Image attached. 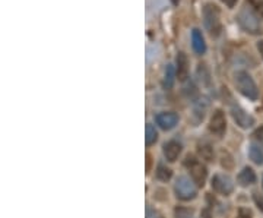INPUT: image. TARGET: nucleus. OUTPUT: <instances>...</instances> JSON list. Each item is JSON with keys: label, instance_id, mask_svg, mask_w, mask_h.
<instances>
[{"label": "nucleus", "instance_id": "f257e3e1", "mask_svg": "<svg viewBox=\"0 0 263 218\" xmlns=\"http://www.w3.org/2000/svg\"><path fill=\"white\" fill-rule=\"evenodd\" d=\"M203 24L209 31V34L212 37H218L222 31V24H221V11L217 5L214 3H206L203 6Z\"/></svg>", "mask_w": 263, "mask_h": 218}, {"label": "nucleus", "instance_id": "f03ea898", "mask_svg": "<svg viewBox=\"0 0 263 218\" xmlns=\"http://www.w3.org/2000/svg\"><path fill=\"white\" fill-rule=\"evenodd\" d=\"M234 85H236L237 91L244 96L249 100H257L259 97V90L256 86V82L253 81V78L250 76L246 70H238L234 73Z\"/></svg>", "mask_w": 263, "mask_h": 218}, {"label": "nucleus", "instance_id": "7ed1b4c3", "mask_svg": "<svg viewBox=\"0 0 263 218\" xmlns=\"http://www.w3.org/2000/svg\"><path fill=\"white\" fill-rule=\"evenodd\" d=\"M184 167L189 170L190 178L193 180V183H196V186L203 188V185L206 182V178H208L206 165L200 163L194 155H187L186 160H184Z\"/></svg>", "mask_w": 263, "mask_h": 218}, {"label": "nucleus", "instance_id": "20e7f679", "mask_svg": "<svg viewBox=\"0 0 263 218\" xmlns=\"http://www.w3.org/2000/svg\"><path fill=\"white\" fill-rule=\"evenodd\" d=\"M237 22L246 32L250 34H260L262 28L260 22L257 19V15L254 14L250 8H243L237 15Z\"/></svg>", "mask_w": 263, "mask_h": 218}, {"label": "nucleus", "instance_id": "39448f33", "mask_svg": "<svg viewBox=\"0 0 263 218\" xmlns=\"http://www.w3.org/2000/svg\"><path fill=\"white\" fill-rule=\"evenodd\" d=\"M174 192H176V196L180 199V201H192L196 198L197 192L193 185V180L180 176V178L176 180V185H174Z\"/></svg>", "mask_w": 263, "mask_h": 218}, {"label": "nucleus", "instance_id": "423d86ee", "mask_svg": "<svg viewBox=\"0 0 263 218\" xmlns=\"http://www.w3.org/2000/svg\"><path fill=\"white\" fill-rule=\"evenodd\" d=\"M227 130V119H225V113L222 110L217 109L212 116H211V120H209V132L214 134L215 137L221 138L224 137Z\"/></svg>", "mask_w": 263, "mask_h": 218}, {"label": "nucleus", "instance_id": "0eeeda50", "mask_svg": "<svg viewBox=\"0 0 263 218\" xmlns=\"http://www.w3.org/2000/svg\"><path fill=\"white\" fill-rule=\"evenodd\" d=\"M211 185H212V189H214V191L217 192V193H220V195H224V196L231 195L233 191H234V183H233V180H231V178L225 176V175H215V176L212 178Z\"/></svg>", "mask_w": 263, "mask_h": 218}, {"label": "nucleus", "instance_id": "6e6552de", "mask_svg": "<svg viewBox=\"0 0 263 218\" xmlns=\"http://www.w3.org/2000/svg\"><path fill=\"white\" fill-rule=\"evenodd\" d=\"M231 116L234 119V122L241 127V129H249L254 124V119L253 116H250L249 113L244 109H241L238 104H233L231 103Z\"/></svg>", "mask_w": 263, "mask_h": 218}, {"label": "nucleus", "instance_id": "1a4fd4ad", "mask_svg": "<svg viewBox=\"0 0 263 218\" xmlns=\"http://www.w3.org/2000/svg\"><path fill=\"white\" fill-rule=\"evenodd\" d=\"M179 123V114L173 113V111H164L156 114V124L164 129V130H171L177 126Z\"/></svg>", "mask_w": 263, "mask_h": 218}, {"label": "nucleus", "instance_id": "9d476101", "mask_svg": "<svg viewBox=\"0 0 263 218\" xmlns=\"http://www.w3.org/2000/svg\"><path fill=\"white\" fill-rule=\"evenodd\" d=\"M163 154H164L167 161L174 163L180 157L181 144L179 141H174V139L173 141H168V142L164 144V147H163Z\"/></svg>", "mask_w": 263, "mask_h": 218}, {"label": "nucleus", "instance_id": "9b49d317", "mask_svg": "<svg viewBox=\"0 0 263 218\" xmlns=\"http://www.w3.org/2000/svg\"><path fill=\"white\" fill-rule=\"evenodd\" d=\"M176 75L179 81H186L189 76V59L184 52H179L176 57Z\"/></svg>", "mask_w": 263, "mask_h": 218}, {"label": "nucleus", "instance_id": "f8f14e48", "mask_svg": "<svg viewBox=\"0 0 263 218\" xmlns=\"http://www.w3.org/2000/svg\"><path fill=\"white\" fill-rule=\"evenodd\" d=\"M192 47L196 55H205V52H206V42L203 38V34L197 28H194L192 31Z\"/></svg>", "mask_w": 263, "mask_h": 218}, {"label": "nucleus", "instance_id": "ddd939ff", "mask_svg": "<svg viewBox=\"0 0 263 218\" xmlns=\"http://www.w3.org/2000/svg\"><path fill=\"white\" fill-rule=\"evenodd\" d=\"M237 182H238L240 186H244V188H246V186H250V185H253V183L256 182V173L253 171V168L244 167V168L238 173Z\"/></svg>", "mask_w": 263, "mask_h": 218}, {"label": "nucleus", "instance_id": "4468645a", "mask_svg": "<svg viewBox=\"0 0 263 218\" xmlns=\"http://www.w3.org/2000/svg\"><path fill=\"white\" fill-rule=\"evenodd\" d=\"M197 154H199V157L202 160H206V161H212L214 160V155H215L214 147L209 142H206V141H202V142L197 144Z\"/></svg>", "mask_w": 263, "mask_h": 218}, {"label": "nucleus", "instance_id": "2eb2a0df", "mask_svg": "<svg viewBox=\"0 0 263 218\" xmlns=\"http://www.w3.org/2000/svg\"><path fill=\"white\" fill-rule=\"evenodd\" d=\"M177 75H176V69L173 65H167L166 70H164V78H163V86L164 90H171L174 81H176Z\"/></svg>", "mask_w": 263, "mask_h": 218}, {"label": "nucleus", "instance_id": "dca6fc26", "mask_svg": "<svg viewBox=\"0 0 263 218\" xmlns=\"http://www.w3.org/2000/svg\"><path fill=\"white\" fill-rule=\"evenodd\" d=\"M249 157L254 164H257V165H262L263 164V151L259 145H256V144H251L250 145Z\"/></svg>", "mask_w": 263, "mask_h": 218}, {"label": "nucleus", "instance_id": "f3484780", "mask_svg": "<svg viewBox=\"0 0 263 218\" xmlns=\"http://www.w3.org/2000/svg\"><path fill=\"white\" fill-rule=\"evenodd\" d=\"M145 132H146L145 144H146V147H151V145H153L156 142V139H158V132H156V129H155V126H153L152 123H148L146 124Z\"/></svg>", "mask_w": 263, "mask_h": 218}, {"label": "nucleus", "instance_id": "a211bd4d", "mask_svg": "<svg viewBox=\"0 0 263 218\" xmlns=\"http://www.w3.org/2000/svg\"><path fill=\"white\" fill-rule=\"evenodd\" d=\"M173 176V171H171V168H168L166 164H158V167H156V178L160 179L161 182H167V180H170Z\"/></svg>", "mask_w": 263, "mask_h": 218}, {"label": "nucleus", "instance_id": "6ab92c4d", "mask_svg": "<svg viewBox=\"0 0 263 218\" xmlns=\"http://www.w3.org/2000/svg\"><path fill=\"white\" fill-rule=\"evenodd\" d=\"M197 76H199V79L203 82L205 85L211 83V73H209V70L206 69V65H203V63L199 65V68H197Z\"/></svg>", "mask_w": 263, "mask_h": 218}, {"label": "nucleus", "instance_id": "aec40b11", "mask_svg": "<svg viewBox=\"0 0 263 218\" xmlns=\"http://www.w3.org/2000/svg\"><path fill=\"white\" fill-rule=\"evenodd\" d=\"M250 9L263 19V0H247Z\"/></svg>", "mask_w": 263, "mask_h": 218}, {"label": "nucleus", "instance_id": "412c9836", "mask_svg": "<svg viewBox=\"0 0 263 218\" xmlns=\"http://www.w3.org/2000/svg\"><path fill=\"white\" fill-rule=\"evenodd\" d=\"M174 215L176 218H192L193 217V211L192 209H187V208H177L174 211Z\"/></svg>", "mask_w": 263, "mask_h": 218}, {"label": "nucleus", "instance_id": "4be33fe9", "mask_svg": "<svg viewBox=\"0 0 263 218\" xmlns=\"http://www.w3.org/2000/svg\"><path fill=\"white\" fill-rule=\"evenodd\" d=\"M253 199H254V204H256V206L260 209L263 212V195L262 193H259V192H254L253 193Z\"/></svg>", "mask_w": 263, "mask_h": 218}, {"label": "nucleus", "instance_id": "5701e85b", "mask_svg": "<svg viewBox=\"0 0 263 218\" xmlns=\"http://www.w3.org/2000/svg\"><path fill=\"white\" fill-rule=\"evenodd\" d=\"M253 138L259 142V145L263 148V126L260 127H257L256 130H254V134H253Z\"/></svg>", "mask_w": 263, "mask_h": 218}, {"label": "nucleus", "instance_id": "b1692460", "mask_svg": "<svg viewBox=\"0 0 263 218\" xmlns=\"http://www.w3.org/2000/svg\"><path fill=\"white\" fill-rule=\"evenodd\" d=\"M237 218H253V214L247 208H240L237 212Z\"/></svg>", "mask_w": 263, "mask_h": 218}, {"label": "nucleus", "instance_id": "393cba45", "mask_svg": "<svg viewBox=\"0 0 263 218\" xmlns=\"http://www.w3.org/2000/svg\"><path fill=\"white\" fill-rule=\"evenodd\" d=\"M221 2L228 8V9H233L237 5V0H221Z\"/></svg>", "mask_w": 263, "mask_h": 218}, {"label": "nucleus", "instance_id": "a878e982", "mask_svg": "<svg viewBox=\"0 0 263 218\" xmlns=\"http://www.w3.org/2000/svg\"><path fill=\"white\" fill-rule=\"evenodd\" d=\"M146 218H161V217H158L156 211H153V209H151V208H148V209H146Z\"/></svg>", "mask_w": 263, "mask_h": 218}, {"label": "nucleus", "instance_id": "bb28decb", "mask_svg": "<svg viewBox=\"0 0 263 218\" xmlns=\"http://www.w3.org/2000/svg\"><path fill=\"white\" fill-rule=\"evenodd\" d=\"M200 218H212V215H211V211H209L208 208H206V209H203V211L200 212Z\"/></svg>", "mask_w": 263, "mask_h": 218}, {"label": "nucleus", "instance_id": "cd10ccee", "mask_svg": "<svg viewBox=\"0 0 263 218\" xmlns=\"http://www.w3.org/2000/svg\"><path fill=\"white\" fill-rule=\"evenodd\" d=\"M149 168H151V155L148 154L146 155V173L149 171Z\"/></svg>", "mask_w": 263, "mask_h": 218}, {"label": "nucleus", "instance_id": "c85d7f7f", "mask_svg": "<svg viewBox=\"0 0 263 218\" xmlns=\"http://www.w3.org/2000/svg\"><path fill=\"white\" fill-rule=\"evenodd\" d=\"M257 50H259V53H260V56H262L263 59V41H259V42H257Z\"/></svg>", "mask_w": 263, "mask_h": 218}, {"label": "nucleus", "instance_id": "c756f323", "mask_svg": "<svg viewBox=\"0 0 263 218\" xmlns=\"http://www.w3.org/2000/svg\"><path fill=\"white\" fill-rule=\"evenodd\" d=\"M171 2H173L174 6H179V3H180V0H171Z\"/></svg>", "mask_w": 263, "mask_h": 218}, {"label": "nucleus", "instance_id": "7c9ffc66", "mask_svg": "<svg viewBox=\"0 0 263 218\" xmlns=\"http://www.w3.org/2000/svg\"><path fill=\"white\" fill-rule=\"evenodd\" d=\"M262 185H263V183H262Z\"/></svg>", "mask_w": 263, "mask_h": 218}, {"label": "nucleus", "instance_id": "2f4dec72", "mask_svg": "<svg viewBox=\"0 0 263 218\" xmlns=\"http://www.w3.org/2000/svg\"><path fill=\"white\" fill-rule=\"evenodd\" d=\"M161 218H163V217H161Z\"/></svg>", "mask_w": 263, "mask_h": 218}]
</instances>
